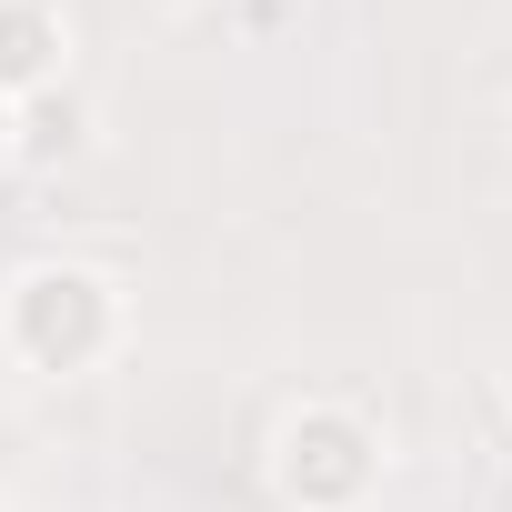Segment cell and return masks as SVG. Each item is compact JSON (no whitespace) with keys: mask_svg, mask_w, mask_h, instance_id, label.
<instances>
[{"mask_svg":"<svg viewBox=\"0 0 512 512\" xmlns=\"http://www.w3.org/2000/svg\"><path fill=\"white\" fill-rule=\"evenodd\" d=\"M0 342H11L21 372H101L121 352V282L91 262H21L0 282Z\"/></svg>","mask_w":512,"mask_h":512,"instance_id":"obj_1","label":"cell"},{"mask_svg":"<svg viewBox=\"0 0 512 512\" xmlns=\"http://www.w3.org/2000/svg\"><path fill=\"white\" fill-rule=\"evenodd\" d=\"M272 492L292 512H362L382 492V432L352 402H302L272 432Z\"/></svg>","mask_w":512,"mask_h":512,"instance_id":"obj_2","label":"cell"},{"mask_svg":"<svg viewBox=\"0 0 512 512\" xmlns=\"http://www.w3.org/2000/svg\"><path fill=\"white\" fill-rule=\"evenodd\" d=\"M61 71H71V21L51 0H0V101L61 91Z\"/></svg>","mask_w":512,"mask_h":512,"instance_id":"obj_3","label":"cell"},{"mask_svg":"<svg viewBox=\"0 0 512 512\" xmlns=\"http://www.w3.org/2000/svg\"><path fill=\"white\" fill-rule=\"evenodd\" d=\"M91 151V101L61 81V91H31V101H11V161H31V171H61V161H81Z\"/></svg>","mask_w":512,"mask_h":512,"instance_id":"obj_4","label":"cell"},{"mask_svg":"<svg viewBox=\"0 0 512 512\" xmlns=\"http://www.w3.org/2000/svg\"><path fill=\"white\" fill-rule=\"evenodd\" d=\"M0 171H11V101H0Z\"/></svg>","mask_w":512,"mask_h":512,"instance_id":"obj_5","label":"cell"},{"mask_svg":"<svg viewBox=\"0 0 512 512\" xmlns=\"http://www.w3.org/2000/svg\"><path fill=\"white\" fill-rule=\"evenodd\" d=\"M151 11H211V0H151Z\"/></svg>","mask_w":512,"mask_h":512,"instance_id":"obj_6","label":"cell"}]
</instances>
